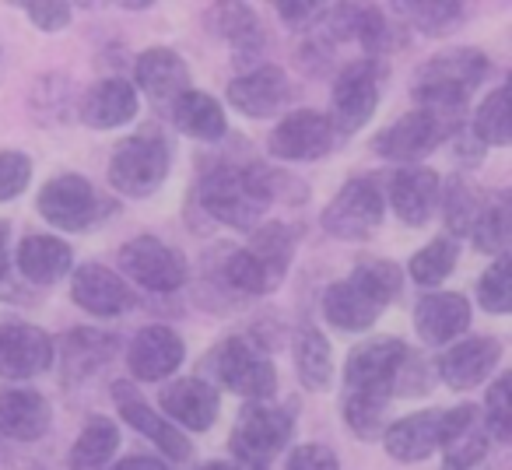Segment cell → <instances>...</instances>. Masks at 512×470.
<instances>
[{"label":"cell","instance_id":"1","mask_svg":"<svg viewBox=\"0 0 512 470\" xmlns=\"http://www.w3.org/2000/svg\"><path fill=\"white\" fill-rule=\"evenodd\" d=\"M407 362V344L397 337H376L358 344L344 365L341 414L358 439H376L390 425V400L397 393Z\"/></svg>","mask_w":512,"mask_h":470},{"label":"cell","instance_id":"2","mask_svg":"<svg viewBox=\"0 0 512 470\" xmlns=\"http://www.w3.org/2000/svg\"><path fill=\"white\" fill-rule=\"evenodd\" d=\"M400 295V267L390 260H362L344 281H334L323 295V316L337 330H369L383 309Z\"/></svg>","mask_w":512,"mask_h":470},{"label":"cell","instance_id":"3","mask_svg":"<svg viewBox=\"0 0 512 470\" xmlns=\"http://www.w3.org/2000/svg\"><path fill=\"white\" fill-rule=\"evenodd\" d=\"M274 200V172L264 165H225L214 169L200 183L197 204L211 214L214 221L239 232H253L264 218L267 204Z\"/></svg>","mask_w":512,"mask_h":470},{"label":"cell","instance_id":"4","mask_svg":"<svg viewBox=\"0 0 512 470\" xmlns=\"http://www.w3.org/2000/svg\"><path fill=\"white\" fill-rule=\"evenodd\" d=\"M488 67V57L481 50H470V46L435 53V57H428V64L418 67L411 95L421 109L456 116L463 102L474 95V88L488 78Z\"/></svg>","mask_w":512,"mask_h":470},{"label":"cell","instance_id":"5","mask_svg":"<svg viewBox=\"0 0 512 470\" xmlns=\"http://www.w3.org/2000/svg\"><path fill=\"white\" fill-rule=\"evenodd\" d=\"M295 253V232L281 221L256 225L242 250L228 253L225 281L246 295H267L285 281Z\"/></svg>","mask_w":512,"mask_h":470},{"label":"cell","instance_id":"6","mask_svg":"<svg viewBox=\"0 0 512 470\" xmlns=\"http://www.w3.org/2000/svg\"><path fill=\"white\" fill-rule=\"evenodd\" d=\"M295 421L285 407L271 404V400H256L246 404L235 418V428L228 435L232 456L249 470H267L278 453H285V446L292 442Z\"/></svg>","mask_w":512,"mask_h":470},{"label":"cell","instance_id":"7","mask_svg":"<svg viewBox=\"0 0 512 470\" xmlns=\"http://www.w3.org/2000/svg\"><path fill=\"white\" fill-rule=\"evenodd\" d=\"M204 365L225 390L246 397L249 404L271 400L274 390H278V372H274L271 358L256 348L249 337H225V341L207 355Z\"/></svg>","mask_w":512,"mask_h":470},{"label":"cell","instance_id":"8","mask_svg":"<svg viewBox=\"0 0 512 470\" xmlns=\"http://www.w3.org/2000/svg\"><path fill=\"white\" fill-rule=\"evenodd\" d=\"M169 144L155 130H141V134L127 137L116 144L113 158H109V183L123 197H148L169 176Z\"/></svg>","mask_w":512,"mask_h":470},{"label":"cell","instance_id":"9","mask_svg":"<svg viewBox=\"0 0 512 470\" xmlns=\"http://www.w3.org/2000/svg\"><path fill=\"white\" fill-rule=\"evenodd\" d=\"M379 64L372 57L351 60L337 71L330 92V127L334 134H358L379 106Z\"/></svg>","mask_w":512,"mask_h":470},{"label":"cell","instance_id":"10","mask_svg":"<svg viewBox=\"0 0 512 470\" xmlns=\"http://www.w3.org/2000/svg\"><path fill=\"white\" fill-rule=\"evenodd\" d=\"M453 130H460V116L432 113V109H414V113L393 120L383 127L372 141V148L390 162H418V158L432 155Z\"/></svg>","mask_w":512,"mask_h":470},{"label":"cell","instance_id":"11","mask_svg":"<svg viewBox=\"0 0 512 470\" xmlns=\"http://www.w3.org/2000/svg\"><path fill=\"white\" fill-rule=\"evenodd\" d=\"M383 221V193L372 179H348L323 211V228L344 243H362Z\"/></svg>","mask_w":512,"mask_h":470},{"label":"cell","instance_id":"12","mask_svg":"<svg viewBox=\"0 0 512 470\" xmlns=\"http://www.w3.org/2000/svg\"><path fill=\"white\" fill-rule=\"evenodd\" d=\"M120 271L148 292H179L186 285V257L155 235H137L120 250Z\"/></svg>","mask_w":512,"mask_h":470},{"label":"cell","instance_id":"13","mask_svg":"<svg viewBox=\"0 0 512 470\" xmlns=\"http://www.w3.org/2000/svg\"><path fill=\"white\" fill-rule=\"evenodd\" d=\"M36 207L50 225L64 228V232H85L92 228V221L99 218V197H95V186L85 176H53L43 183L36 197Z\"/></svg>","mask_w":512,"mask_h":470},{"label":"cell","instance_id":"14","mask_svg":"<svg viewBox=\"0 0 512 470\" xmlns=\"http://www.w3.org/2000/svg\"><path fill=\"white\" fill-rule=\"evenodd\" d=\"M334 127H330L327 113L316 109H295L288 113L278 127L267 137V151L285 162H316L334 148Z\"/></svg>","mask_w":512,"mask_h":470},{"label":"cell","instance_id":"15","mask_svg":"<svg viewBox=\"0 0 512 470\" xmlns=\"http://www.w3.org/2000/svg\"><path fill=\"white\" fill-rule=\"evenodd\" d=\"M292 81L281 67L260 64L253 71L239 74V78L228 85V102L232 109H239L249 120H271V116L285 113L288 102H292Z\"/></svg>","mask_w":512,"mask_h":470},{"label":"cell","instance_id":"16","mask_svg":"<svg viewBox=\"0 0 512 470\" xmlns=\"http://www.w3.org/2000/svg\"><path fill=\"white\" fill-rule=\"evenodd\" d=\"M183 358H186L183 337L172 327H165V323H155V327L137 330V337L130 341L127 369L141 383H162V379H169L183 365Z\"/></svg>","mask_w":512,"mask_h":470},{"label":"cell","instance_id":"17","mask_svg":"<svg viewBox=\"0 0 512 470\" xmlns=\"http://www.w3.org/2000/svg\"><path fill=\"white\" fill-rule=\"evenodd\" d=\"M442 453H446V470H474L484 463L488 428L474 404L442 411Z\"/></svg>","mask_w":512,"mask_h":470},{"label":"cell","instance_id":"18","mask_svg":"<svg viewBox=\"0 0 512 470\" xmlns=\"http://www.w3.org/2000/svg\"><path fill=\"white\" fill-rule=\"evenodd\" d=\"M498 362H502L498 337H467L439 358V376L449 390H474L498 369Z\"/></svg>","mask_w":512,"mask_h":470},{"label":"cell","instance_id":"19","mask_svg":"<svg viewBox=\"0 0 512 470\" xmlns=\"http://www.w3.org/2000/svg\"><path fill=\"white\" fill-rule=\"evenodd\" d=\"M53 365V341L32 323H8L0 330V376L32 379Z\"/></svg>","mask_w":512,"mask_h":470},{"label":"cell","instance_id":"20","mask_svg":"<svg viewBox=\"0 0 512 470\" xmlns=\"http://www.w3.org/2000/svg\"><path fill=\"white\" fill-rule=\"evenodd\" d=\"M113 400H116V407H120V418L127 421V425H134V432L148 435V439L155 442V446L162 449L169 460H176V463L190 460V453H193L190 439H186V435L179 432L169 418H162L158 411H151V407L134 393V386L116 383L113 386Z\"/></svg>","mask_w":512,"mask_h":470},{"label":"cell","instance_id":"21","mask_svg":"<svg viewBox=\"0 0 512 470\" xmlns=\"http://www.w3.org/2000/svg\"><path fill=\"white\" fill-rule=\"evenodd\" d=\"M390 200H393V211H397V218L404 221V225H411V228L428 225V218H432L442 200L439 172L425 169V165L397 169L390 179Z\"/></svg>","mask_w":512,"mask_h":470},{"label":"cell","instance_id":"22","mask_svg":"<svg viewBox=\"0 0 512 470\" xmlns=\"http://www.w3.org/2000/svg\"><path fill=\"white\" fill-rule=\"evenodd\" d=\"M218 393L207 379L186 376L176 379L162 390V411L169 414L172 425H183L190 432H207L218 421Z\"/></svg>","mask_w":512,"mask_h":470},{"label":"cell","instance_id":"23","mask_svg":"<svg viewBox=\"0 0 512 470\" xmlns=\"http://www.w3.org/2000/svg\"><path fill=\"white\" fill-rule=\"evenodd\" d=\"M470 327V302L460 292H428L414 306V330L425 344H449Z\"/></svg>","mask_w":512,"mask_h":470},{"label":"cell","instance_id":"24","mask_svg":"<svg viewBox=\"0 0 512 470\" xmlns=\"http://www.w3.org/2000/svg\"><path fill=\"white\" fill-rule=\"evenodd\" d=\"M71 299L92 316H120L134 306V295L116 271L102 264H85L71 278Z\"/></svg>","mask_w":512,"mask_h":470},{"label":"cell","instance_id":"25","mask_svg":"<svg viewBox=\"0 0 512 470\" xmlns=\"http://www.w3.org/2000/svg\"><path fill=\"white\" fill-rule=\"evenodd\" d=\"M137 88L123 78H102L85 92L78 116L92 130H116L137 116Z\"/></svg>","mask_w":512,"mask_h":470},{"label":"cell","instance_id":"26","mask_svg":"<svg viewBox=\"0 0 512 470\" xmlns=\"http://www.w3.org/2000/svg\"><path fill=\"white\" fill-rule=\"evenodd\" d=\"M383 442L386 453L400 463L428 460V456L442 449V411H418L390 421L383 432Z\"/></svg>","mask_w":512,"mask_h":470},{"label":"cell","instance_id":"27","mask_svg":"<svg viewBox=\"0 0 512 470\" xmlns=\"http://www.w3.org/2000/svg\"><path fill=\"white\" fill-rule=\"evenodd\" d=\"M134 78L137 88L148 92V99L155 102H176L183 92H190V71H186L183 57L176 50H165V46L144 50L137 57Z\"/></svg>","mask_w":512,"mask_h":470},{"label":"cell","instance_id":"28","mask_svg":"<svg viewBox=\"0 0 512 470\" xmlns=\"http://www.w3.org/2000/svg\"><path fill=\"white\" fill-rule=\"evenodd\" d=\"M53 421L50 400L36 390H4L0 393V435L15 442H36Z\"/></svg>","mask_w":512,"mask_h":470},{"label":"cell","instance_id":"29","mask_svg":"<svg viewBox=\"0 0 512 470\" xmlns=\"http://www.w3.org/2000/svg\"><path fill=\"white\" fill-rule=\"evenodd\" d=\"M18 271L25 274V281L32 285H53L71 271V246L57 235H25L18 246Z\"/></svg>","mask_w":512,"mask_h":470},{"label":"cell","instance_id":"30","mask_svg":"<svg viewBox=\"0 0 512 470\" xmlns=\"http://www.w3.org/2000/svg\"><path fill=\"white\" fill-rule=\"evenodd\" d=\"M172 123H176V130H183L186 137H193V141H221V137L228 134V120H225V109H221V102L214 99V95L207 92H183L176 102H172Z\"/></svg>","mask_w":512,"mask_h":470},{"label":"cell","instance_id":"31","mask_svg":"<svg viewBox=\"0 0 512 470\" xmlns=\"http://www.w3.org/2000/svg\"><path fill=\"white\" fill-rule=\"evenodd\" d=\"M295 372L299 383L313 393H323L334 383V348L316 327H302L295 334Z\"/></svg>","mask_w":512,"mask_h":470},{"label":"cell","instance_id":"32","mask_svg":"<svg viewBox=\"0 0 512 470\" xmlns=\"http://www.w3.org/2000/svg\"><path fill=\"white\" fill-rule=\"evenodd\" d=\"M207 22L228 39L232 53L239 57V64L253 60L256 53L264 50V29H260V18L253 15L242 4H218V8L207 15Z\"/></svg>","mask_w":512,"mask_h":470},{"label":"cell","instance_id":"33","mask_svg":"<svg viewBox=\"0 0 512 470\" xmlns=\"http://www.w3.org/2000/svg\"><path fill=\"white\" fill-rule=\"evenodd\" d=\"M116 449H120V428H116V421L95 414V418L81 428L78 439H74L71 456H67V467L71 470H102L109 460H113Z\"/></svg>","mask_w":512,"mask_h":470},{"label":"cell","instance_id":"34","mask_svg":"<svg viewBox=\"0 0 512 470\" xmlns=\"http://www.w3.org/2000/svg\"><path fill=\"white\" fill-rule=\"evenodd\" d=\"M116 355V337L102 334V330L78 327L64 337V362L74 376H88V372H99V365H106Z\"/></svg>","mask_w":512,"mask_h":470},{"label":"cell","instance_id":"35","mask_svg":"<svg viewBox=\"0 0 512 470\" xmlns=\"http://www.w3.org/2000/svg\"><path fill=\"white\" fill-rule=\"evenodd\" d=\"M456 257H460V243H456L453 235H439V239H432V243L414 253L407 271H411V278L418 281V285L432 288V285H442V281L453 274Z\"/></svg>","mask_w":512,"mask_h":470},{"label":"cell","instance_id":"36","mask_svg":"<svg viewBox=\"0 0 512 470\" xmlns=\"http://www.w3.org/2000/svg\"><path fill=\"white\" fill-rule=\"evenodd\" d=\"M512 137V113H509V88H495L484 95V102L474 113V141L505 148Z\"/></svg>","mask_w":512,"mask_h":470},{"label":"cell","instance_id":"37","mask_svg":"<svg viewBox=\"0 0 512 470\" xmlns=\"http://www.w3.org/2000/svg\"><path fill=\"white\" fill-rule=\"evenodd\" d=\"M509 228V204L505 200H488L484 211L477 214L474 228H470V243H474V250L488 253V257H502L509 250Z\"/></svg>","mask_w":512,"mask_h":470},{"label":"cell","instance_id":"38","mask_svg":"<svg viewBox=\"0 0 512 470\" xmlns=\"http://www.w3.org/2000/svg\"><path fill=\"white\" fill-rule=\"evenodd\" d=\"M484 204H488V200H484L467 179L456 176L446 190V228L453 235H470V228H474L477 214L484 211Z\"/></svg>","mask_w":512,"mask_h":470},{"label":"cell","instance_id":"39","mask_svg":"<svg viewBox=\"0 0 512 470\" xmlns=\"http://www.w3.org/2000/svg\"><path fill=\"white\" fill-rule=\"evenodd\" d=\"M477 299H481V306L488 309V313H495V316L509 313V306H512L509 253L495 257V264H491L488 271L481 274V281H477Z\"/></svg>","mask_w":512,"mask_h":470},{"label":"cell","instance_id":"40","mask_svg":"<svg viewBox=\"0 0 512 470\" xmlns=\"http://www.w3.org/2000/svg\"><path fill=\"white\" fill-rule=\"evenodd\" d=\"M509 376H498L491 383L488 397H484V428L488 435H495L498 442H509L512 439V411H509Z\"/></svg>","mask_w":512,"mask_h":470},{"label":"cell","instance_id":"41","mask_svg":"<svg viewBox=\"0 0 512 470\" xmlns=\"http://www.w3.org/2000/svg\"><path fill=\"white\" fill-rule=\"evenodd\" d=\"M32 179V158L22 151H0V204L22 197Z\"/></svg>","mask_w":512,"mask_h":470},{"label":"cell","instance_id":"42","mask_svg":"<svg viewBox=\"0 0 512 470\" xmlns=\"http://www.w3.org/2000/svg\"><path fill=\"white\" fill-rule=\"evenodd\" d=\"M404 15L411 18L418 29H425L428 36H442L449 25L460 22L463 8L460 4H449V0H439V4H418V0H414V4L404 8Z\"/></svg>","mask_w":512,"mask_h":470},{"label":"cell","instance_id":"43","mask_svg":"<svg viewBox=\"0 0 512 470\" xmlns=\"http://www.w3.org/2000/svg\"><path fill=\"white\" fill-rule=\"evenodd\" d=\"M22 11L39 32H60L67 22H71V8L60 4V0H36V4H22Z\"/></svg>","mask_w":512,"mask_h":470},{"label":"cell","instance_id":"44","mask_svg":"<svg viewBox=\"0 0 512 470\" xmlns=\"http://www.w3.org/2000/svg\"><path fill=\"white\" fill-rule=\"evenodd\" d=\"M285 470H341L337 467V456L330 453L327 446H316V442H306V446L292 449Z\"/></svg>","mask_w":512,"mask_h":470},{"label":"cell","instance_id":"45","mask_svg":"<svg viewBox=\"0 0 512 470\" xmlns=\"http://www.w3.org/2000/svg\"><path fill=\"white\" fill-rule=\"evenodd\" d=\"M278 15L285 18L288 25H295V29H309L313 22H320L323 8L313 4V0H292V4H278Z\"/></svg>","mask_w":512,"mask_h":470},{"label":"cell","instance_id":"46","mask_svg":"<svg viewBox=\"0 0 512 470\" xmlns=\"http://www.w3.org/2000/svg\"><path fill=\"white\" fill-rule=\"evenodd\" d=\"M113 470H169V467L162 460H155V456H127Z\"/></svg>","mask_w":512,"mask_h":470},{"label":"cell","instance_id":"47","mask_svg":"<svg viewBox=\"0 0 512 470\" xmlns=\"http://www.w3.org/2000/svg\"><path fill=\"white\" fill-rule=\"evenodd\" d=\"M8 278V221H0V281Z\"/></svg>","mask_w":512,"mask_h":470},{"label":"cell","instance_id":"48","mask_svg":"<svg viewBox=\"0 0 512 470\" xmlns=\"http://www.w3.org/2000/svg\"><path fill=\"white\" fill-rule=\"evenodd\" d=\"M204 470H235V467H228V463H207Z\"/></svg>","mask_w":512,"mask_h":470}]
</instances>
